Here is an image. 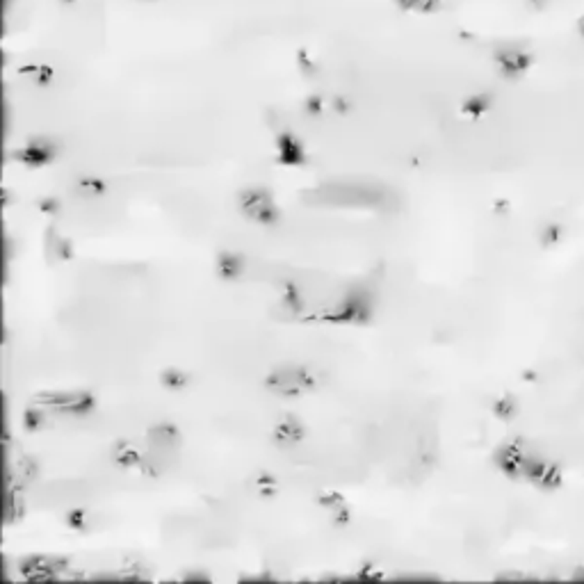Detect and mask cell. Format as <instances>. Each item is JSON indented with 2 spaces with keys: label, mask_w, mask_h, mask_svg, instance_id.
Returning a JSON list of instances; mask_svg holds the SVG:
<instances>
[{
  "label": "cell",
  "mask_w": 584,
  "mask_h": 584,
  "mask_svg": "<svg viewBox=\"0 0 584 584\" xmlns=\"http://www.w3.org/2000/svg\"><path fill=\"white\" fill-rule=\"evenodd\" d=\"M114 461L126 465V468H133V465H142L144 454L137 450V445L131 441H119L114 445Z\"/></svg>",
  "instance_id": "8fae6325"
},
{
  "label": "cell",
  "mask_w": 584,
  "mask_h": 584,
  "mask_svg": "<svg viewBox=\"0 0 584 584\" xmlns=\"http://www.w3.org/2000/svg\"><path fill=\"white\" fill-rule=\"evenodd\" d=\"M25 427L27 429H36V427H41V423H44V409L41 406H32V409H27L25 411Z\"/></svg>",
  "instance_id": "2e32d148"
},
{
  "label": "cell",
  "mask_w": 584,
  "mask_h": 584,
  "mask_svg": "<svg viewBox=\"0 0 584 584\" xmlns=\"http://www.w3.org/2000/svg\"><path fill=\"white\" fill-rule=\"evenodd\" d=\"M240 208L246 217L253 219V222H260V224H272V222H277V217H279L272 194L263 187L244 190L240 197Z\"/></svg>",
  "instance_id": "5b68a950"
},
{
  "label": "cell",
  "mask_w": 584,
  "mask_h": 584,
  "mask_svg": "<svg viewBox=\"0 0 584 584\" xmlns=\"http://www.w3.org/2000/svg\"><path fill=\"white\" fill-rule=\"evenodd\" d=\"M498 62H500V67H502V71L507 73V76H518V73H523L527 69L529 60L518 51H507V53L500 55Z\"/></svg>",
  "instance_id": "4fadbf2b"
},
{
  "label": "cell",
  "mask_w": 584,
  "mask_h": 584,
  "mask_svg": "<svg viewBox=\"0 0 584 584\" xmlns=\"http://www.w3.org/2000/svg\"><path fill=\"white\" fill-rule=\"evenodd\" d=\"M304 434H306L304 425H301L297 418L288 416L277 425V429H274V441L283 443V445H292V443H299L301 438H304Z\"/></svg>",
  "instance_id": "9c48e42d"
},
{
  "label": "cell",
  "mask_w": 584,
  "mask_h": 584,
  "mask_svg": "<svg viewBox=\"0 0 584 584\" xmlns=\"http://www.w3.org/2000/svg\"><path fill=\"white\" fill-rule=\"evenodd\" d=\"M308 204H328V206H383V190L354 185V182H343V185H326L308 192Z\"/></svg>",
  "instance_id": "7a4b0ae2"
},
{
  "label": "cell",
  "mask_w": 584,
  "mask_h": 584,
  "mask_svg": "<svg viewBox=\"0 0 584 584\" xmlns=\"http://www.w3.org/2000/svg\"><path fill=\"white\" fill-rule=\"evenodd\" d=\"M67 569V559L62 557H51V555H34L27 557V559L18 562V571L25 580L30 582H44V580H53Z\"/></svg>",
  "instance_id": "8992f818"
},
{
  "label": "cell",
  "mask_w": 584,
  "mask_h": 584,
  "mask_svg": "<svg viewBox=\"0 0 584 584\" xmlns=\"http://www.w3.org/2000/svg\"><path fill=\"white\" fill-rule=\"evenodd\" d=\"M286 304L290 306V310H301V299H299V295H297V290L295 288H288V292H286Z\"/></svg>",
  "instance_id": "ac0fdd59"
},
{
  "label": "cell",
  "mask_w": 584,
  "mask_h": 584,
  "mask_svg": "<svg viewBox=\"0 0 584 584\" xmlns=\"http://www.w3.org/2000/svg\"><path fill=\"white\" fill-rule=\"evenodd\" d=\"M514 409H516L514 399H500L498 406H496V413H498L500 418H511V413H514Z\"/></svg>",
  "instance_id": "e0dca14e"
},
{
  "label": "cell",
  "mask_w": 584,
  "mask_h": 584,
  "mask_svg": "<svg viewBox=\"0 0 584 584\" xmlns=\"http://www.w3.org/2000/svg\"><path fill=\"white\" fill-rule=\"evenodd\" d=\"M315 386V379L301 365H283L267 377V388L283 397H297Z\"/></svg>",
  "instance_id": "3957f363"
},
{
  "label": "cell",
  "mask_w": 584,
  "mask_h": 584,
  "mask_svg": "<svg viewBox=\"0 0 584 584\" xmlns=\"http://www.w3.org/2000/svg\"><path fill=\"white\" fill-rule=\"evenodd\" d=\"M370 295L368 292H352L350 297L345 299V304L338 308V313L326 315L331 319H340V322H363L370 315Z\"/></svg>",
  "instance_id": "52a82bcc"
},
{
  "label": "cell",
  "mask_w": 584,
  "mask_h": 584,
  "mask_svg": "<svg viewBox=\"0 0 584 584\" xmlns=\"http://www.w3.org/2000/svg\"><path fill=\"white\" fill-rule=\"evenodd\" d=\"M322 502L328 507V511L338 518V520H347L350 518V511H347V505H345V500L338 496V493H328V496L322 498Z\"/></svg>",
  "instance_id": "9a60e30c"
},
{
  "label": "cell",
  "mask_w": 584,
  "mask_h": 584,
  "mask_svg": "<svg viewBox=\"0 0 584 584\" xmlns=\"http://www.w3.org/2000/svg\"><path fill=\"white\" fill-rule=\"evenodd\" d=\"M496 463L509 477H523L534 482L536 486L552 489L559 484V468L538 454L529 452L523 443H507L496 452Z\"/></svg>",
  "instance_id": "6da1fadb"
},
{
  "label": "cell",
  "mask_w": 584,
  "mask_h": 584,
  "mask_svg": "<svg viewBox=\"0 0 584 584\" xmlns=\"http://www.w3.org/2000/svg\"><path fill=\"white\" fill-rule=\"evenodd\" d=\"M53 155H55V146L39 140V142H32L30 146H25L23 151H18L16 160H23L27 164H44V162H48Z\"/></svg>",
  "instance_id": "30bf717a"
},
{
  "label": "cell",
  "mask_w": 584,
  "mask_h": 584,
  "mask_svg": "<svg viewBox=\"0 0 584 584\" xmlns=\"http://www.w3.org/2000/svg\"><path fill=\"white\" fill-rule=\"evenodd\" d=\"M80 187H82V190H87V192H100V190H103V182H98V180H89V178H87V180H82V182H80Z\"/></svg>",
  "instance_id": "ffe728a7"
},
{
  "label": "cell",
  "mask_w": 584,
  "mask_h": 584,
  "mask_svg": "<svg viewBox=\"0 0 584 584\" xmlns=\"http://www.w3.org/2000/svg\"><path fill=\"white\" fill-rule=\"evenodd\" d=\"M242 272V258L235 253H222L219 255V274L226 279H235L240 277Z\"/></svg>",
  "instance_id": "5bb4252c"
},
{
  "label": "cell",
  "mask_w": 584,
  "mask_h": 584,
  "mask_svg": "<svg viewBox=\"0 0 584 584\" xmlns=\"http://www.w3.org/2000/svg\"><path fill=\"white\" fill-rule=\"evenodd\" d=\"M149 443L155 447V450H173L178 443H180V434L178 429L169 425V423H162V425H155L149 429Z\"/></svg>",
  "instance_id": "ba28073f"
},
{
  "label": "cell",
  "mask_w": 584,
  "mask_h": 584,
  "mask_svg": "<svg viewBox=\"0 0 584 584\" xmlns=\"http://www.w3.org/2000/svg\"><path fill=\"white\" fill-rule=\"evenodd\" d=\"M279 158L286 164H299L304 160V151H301L299 142L292 135H283L279 140Z\"/></svg>",
  "instance_id": "7c38bea8"
},
{
  "label": "cell",
  "mask_w": 584,
  "mask_h": 584,
  "mask_svg": "<svg viewBox=\"0 0 584 584\" xmlns=\"http://www.w3.org/2000/svg\"><path fill=\"white\" fill-rule=\"evenodd\" d=\"M34 404L67 416H85L94 409V397L89 392H39Z\"/></svg>",
  "instance_id": "277c9868"
},
{
  "label": "cell",
  "mask_w": 584,
  "mask_h": 584,
  "mask_svg": "<svg viewBox=\"0 0 584 584\" xmlns=\"http://www.w3.org/2000/svg\"><path fill=\"white\" fill-rule=\"evenodd\" d=\"M164 381H167V386H182V383H185V377H182L180 372H167L164 374Z\"/></svg>",
  "instance_id": "d6986e66"
}]
</instances>
